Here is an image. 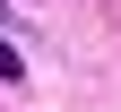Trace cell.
I'll use <instances>...</instances> for the list:
<instances>
[{
    "instance_id": "obj_1",
    "label": "cell",
    "mask_w": 121,
    "mask_h": 112,
    "mask_svg": "<svg viewBox=\"0 0 121 112\" xmlns=\"http://www.w3.org/2000/svg\"><path fill=\"white\" fill-rule=\"evenodd\" d=\"M26 69V60H17V43H0V78H17Z\"/></svg>"
}]
</instances>
